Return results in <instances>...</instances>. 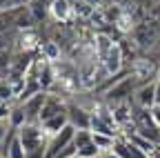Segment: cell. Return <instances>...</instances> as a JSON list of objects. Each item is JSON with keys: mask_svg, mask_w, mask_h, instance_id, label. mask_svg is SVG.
<instances>
[{"mask_svg": "<svg viewBox=\"0 0 160 158\" xmlns=\"http://www.w3.org/2000/svg\"><path fill=\"white\" fill-rule=\"evenodd\" d=\"M140 87V80L129 71L120 83H116L105 96H102V100L107 103V105H120V103H131L133 100V94H136V89Z\"/></svg>", "mask_w": 160, "mask_h": 158, "instance_id": "cell-1", "label": "cell"}, {"mask_svg": "<svg viewBox=\"0 0 160 158\" xmlns=\"http://www.w3.org/2000/svg\"><path fill=\"white\" fill-rule=\"evenodd\" d=\"M18 136H20V140H22V145H25L27 151H31V149H36V147H40L42 143L49 140V138L45 136L42 125H40V123H27V125H22L18 129Z\"/></svg>", "mask_w": 160, "mask_h": 158, "instance_id": "cell-2", "label": "cell"}, {"mask_svg": "<svg viewBox=\"0 0 160 158\" xmlns=\"http://www.w3.org/2000/svg\"><path fill=\"white\" fill-rule=\"evenodd\" d=\"M73 136H76V127L73 125H67V127L60 129L56 136H51L49 143H47V158H56L67 145L73 143Z\"/></svg>", "mask_w": 160, "mask_h": 158, "instance_id": "cell-3", "label": "cell"}, {"mask_svg": "<svg viewBox=\"0 0 160 158\" xmlns=\"http://www.w3.org/2000/svg\"><path fill=\"white\" fill-rule=\"evenodd\" d=\"M67 118H69V125H73L76 129H89L91 127V114L85 107H80L76 100H71V98L67 103Z\"/></svg>", "mask_w": 160, "mask_h": 158, "instance_id": "cell-4", "label": "cell"}, {"mask_svg": "<svg viewBox=\"0 0 160 158\" xmlns=\"http://www.w3.org/2000/svg\"><path fill=\"white\" fill-rule=\"evenodd\" d=\"M156 85L158 80H151V83H145V85H140L133 94V105L140 107V109H151L156 105Z\"/></svg>", "mask_w": 160, "mask_h": 158, "instance_id": "cell-5", "label": "cell"}, {"mask_svg": "<svg viewBox=\"0 0 160 158\" xmlns=\"http://www.w3.org/2000/svg\"><path fill=\"white\" fill-rule=\"evenodd\" d=\"M47 91H38L36 96H31L29 100L22 103L25 116H27V123H40V111H42V105L47 100Z\"/></svg>", "mask_w": 160, "mask_h": 158, "instance_id": "cell-6", "label": "cell"}, {"mask_svg": "<svg viewBox=\"0 0 160 158\" xmlns=\"http://www.w3.org/2000/svg\"><path fill=\"white\" fill-rule=\"evenodd\" d=\"M49 13L56 23H69L71 20V16H73V7L69 5V0H51V5H49Z\"/></svg>", "mask_w": 160, "mask_h": 158, "instance_id": "cell-7", "label": "cell"}, {"mask_svg": "<svg viewBox=\"0 0 160 158\" xmlns=\"http://www.w3.org/2000/svg\"><path fill=\"white\" fill-rule=\"evenodd\" d=\"M25 7H16V9H5V11H0V36H2L5 31L13 29L16 27V20H18V16L20 11H22Z\"/></svg>", "mask_w": 160, "mask_h": 158, "instance_id": "cell-8", "label": "cell"}, {"mask_svg": "<svg viewBox=\"0 0 160 158\" xmlns=\"http://www.w3.org/2000/svg\"><path fill=\"white\" fill-rule=\"evenodd\" d=\"M9 123H11V127H16V129H20L22 125H27V116H25V109H22V105H11Z\"/></svg>", "mask_w": 160, "mask_h": 158, "instance_id": "cell-9", "label": "cell"}, {"mask_svg": "<svg viewBox=\"0 0 160 158\" xmlns=\"http://www.w3.org/2000/svg\"><path fill=\"white\" fill-rule=\"evenodd\" d=\"M11 58H13L11 49H0V80H7L11 69Z\"/></svg>", "mask_w": 160, "mask_h": 158, "instance_id": "cell-10", "label": "cell"}, {"mask_svg": "<svg viewBox=\"0 0 160 158\" xmlns=\"http://www.w3.org/2000/svg\"><path fill=\"white\" fill-rule=\"evenodd\" d=\"M91 134H93V145H96L100 151H111V149H113V143H116V138H113V136L96 134V131H91Z\"/></svg>", "mask_w": 160, "mask_h": 158, "instance_id": "cell-11", "label": "cell"}, {"mask_svg": "<svg viewBox=\"0 0 160 158\" xmlns=\"http://www.w3.org/2000/svg\"><path fill=\"white\" fill-rule=\"evenodd\" d=\"M91 143H93V134H91V129H76L73 145H76L78 149H82V147H87V145H91Z\"/></svg>", "mask_w": 160, "mask_h": 158, "instance_id": "cell-12", "label": "cell"}, {"mask_svg": "<svg viewBox=\"0 0 160 158\" xmlns=\"http://www.w3.org/2000/svg\"><path fill=\"white\" fill-rule=\"evenodd\" d=\"M7 158H27V149H25V145H22V140H20L18 134H16V138L11 140V145H9Z\"/></svg>", "mask_w": 160, "mask_h": 158, "instance_id": "cell-13", "label": "cell"}, {"mask_svg": "<svg viewBox=\"0 0 160 158\" xmlns=\"http://www.w3.org/2000/svg\"><path fill=\"white\" fill-rule=\"evenodd\" d=\"M100 154H102V151H100L93 143L82 147V149H78V158H100Z\"/></svg>", "mask_w": 160, "mask_h": 158, "instance_id": "cell-14", "label": "cell"}, {"mask_svg": "<svg viewBox=\"0 0 160 158\" xmlns=\"http://www.w3.org/2000/svg\"><path fill=\"white\" fill-rule=\"evenodd\" d=\"M76 156H78V147H76V145L71 143V145H67V147H65L62 151H60V154H58L56 158H76Z\"/></svg>", "mask_w": 160, "mask_h": 158, "instance_id": "cell-15", "label": "cell"}, {"mask_svg": "<svg viewBox=\"0 0 160 158\" xmlns=\"http://www.w3.org/2000/svg\"><path fill=\"white\" fill-rule=\"evenodd\" d=\"M11 114V105H0V120H9Z\"/></svg>", "mask_w": 160, "mask_h": 158, "instance_id": "cell-16", "label": "cell"}, {"mask_svg": "<svg viewBox=\"0 0 160 158\" xmlns=\"http://www.w3.org/2000/svg\"><path fill=\"white\" fill-rule=\"evenodd\" d=\"M149 111H151V118L156 120V125H160V107H158V105H153Z\"/></svg>", "mask_w": 160, "mask_h": 158, "instance_id": "cell-17", "label": "cell"}, {"mask_svg": "<svg viewBox=\"0 0 160 158\" xmlns=\"http://www.w3.org/2000/svg\"><path fill=\"white\" fill-rule=\"evenodd\" d=\"M156 105L160 107V83L156 85Z\"/></svg>", "mask_w": 160, "mask_h": 158, "instance_id": "cell-18", "label": "cell"}, {"mask_svg": "<svg viewBox=\"0 0 160 158\" xmlns=\"http://www.w3.org/2000/svg\"><path fill=\"white\" fill-rule=\"evenodd\" d=\"M9 9V0H0V11H5Z\"/></svg>", "mask_w": 160, "mask_h": 158, "instance_id": "cell-19", "label": "cell"}, {"mask_svg": "<svg viewBox=\"0 0 160 158\" xmlns=\"http://www.w3.org/2000/svg\"><path fill=\"white\" fill-rule=\"evenodd\" d=\"M156 80L160 83V67H158V74H156Z\"/></svg>", "mask_w": 160, "mask_h": 158, "instance_id": "cell-20", "label": "cell"}, {"mask_svg": "<svg viewBox=\"0 0 160 158\" xmlns=\"http://www.w3.org/2000/svg\"><path fill=\"white\" fill-rule=\"evenodd\" d=\"M0 83H2V80H0Z\"/></svg>", "mask_w": 160, "mask_h": 158, "instance_id": "cell-21", "label": "cell"}]
</instances>
